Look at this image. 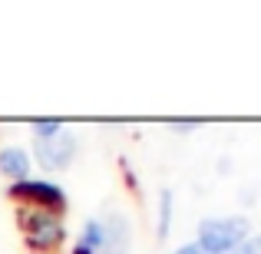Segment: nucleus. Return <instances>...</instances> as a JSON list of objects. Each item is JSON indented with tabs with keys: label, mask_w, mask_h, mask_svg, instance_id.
<instances>
[{
	"label": "nucleus",
	"mask_w": 261,
	"mask_h": 254,
	"mask_svg": "<svg viewBox=\"0 0 261 254\" xmlns=\"http://www.w3.org/2000/svg\"><path fill=\"white\" fill-rule=\"evenodd\" d=\"M102 248H106V221L93 218L83 224L76 244H73V254H102Z\"/></svg>",
	"instance_id": "6"
},
{
	"label": "nucleus",
	"mask_w": 261,
	"mask_h": 254,
	"mask_svg": "<svg viewBox=\"0 0 261 254\" xmlns=\"http://www.w3.org/2000/svg\"><path fill=\"white\" fill-rule=\"evenodd\" d=\"M172 254H205V251H202V248H198V244H195V241H192V244H182V248H175Z\"/></svg>",
	"instance_id": "12"
},
{
	"label": "nucleus",
	"mask_w": 261,
	"mask_h": 254,
	"mask_svg": "<svg viewBox=\"0 0 261 254\" xmlns=\"http://www.w3.org/2000/svg\"><path fill=\"white\" fill-rule=\"evenodd\" d=\"M169 126H172V129H178V132H189V129H198L202 122H198V119H172Z\"/></svg>",
	"instance_id": "11"
},
{
	"label": "nucleus",
	"mask_w": 261,
	"mask_h": 254,
	"mask_svg": "<svg viewBox=\"0 0 261 254\" xmlns=\"http://www.w3.org/2000/svg\"><path fill=\"white\" fill-rule=\"evenodd\" d=\"M106 221V248H102V254H126L129 251V221L122 215H109L102 218Z\"/></svg>",
	"instance_id": "7"
},
{
	"label": "nucleus",
	"mask_w": 261,
	"mask_h": 254,
	"mask_svg": "<svg viewBox=\"0 0 261 254\" xmlns=\"http://www.w3.org/2000/svg\"><path fill=\"white\" fill-rule=\"evenodd\" d=\"M251 238V221L245 215H218L198 221L195 244L205 254H238L242 244Z\"/></svg>",
	"instance_id": "1"
},
{
	"label": "nucleus",
	"mask_w": 261,
	"mask_h": 254,
	"mask_svg": "<svg viewBox=\"0 0 261 254\" xmlns=\"http://www.w3.org/2000/svg\"><path fill=\"white\" fill-rule=\"evenodd\" d=\"M13 198H20V202H30L33 208L40 211H50V215H63L66 211V191L60 188L57 182H50V178H27V182H17L10 188Z\"/></svg>",
	"instance_id": "3"
},
{
	"label": "nucleus",
	"mask_w": 261,
	"mask_h": 254,
	"mask_svg": "<svg viewBox=\"0 0 261 254\" xmlns=\"http://www.w3.org/2000/svg\"><path fill=\"white\" fill-rule=\"evenodd\" d=\"M30 168H33V159H30V152H27V149H20V146L0 149V175L10 178L13 185H17V182H27V178H30Z\"/></svg>",
	"instance_id": "5"
},
{
	"label": "nucleus",
	"mask_w": 261,
	"mask_h": 254,
	"mask_svg": "<svg viewBox=\"0 0 261 254\" xmlns=\"http://www.w3.org/2000/svg\"><path fill=\"white\" fill-rule=\"evenodd\" d=\"M76 155V135L73 132H60L53 139H37V162L43 165V172H60L66 168Z\"/></svg>",
	"instance_id": "4"
},
{
	"label": "nucleus",
	"mask_w": 261,
	"mask_h": 254,
	"mask_svg": "<svg viewBox=\"0 0 261 254\" xmlns=\"http://www.w3.org/2000/svg\"><path fill=\"white\" fill-rule=\"evenodd\" d=\"M30 126H33V132H37V139H53V135L63 132V122L60 119H33Z\"/></svg>",
	"instance_id": "9"
},
{
	"label": "nucleus",
	"mask_w": 261,
	"mask_h": 254,
	"mask_svg": "<svg viewBox=\"0 0 261 254\" xmlns=\"http://www.w3.org/2000/svg\"><path fill=\"white\" fill-rule=\"evenodd\" d=\"M238 254H261V235H251L248 241L242 244V251Z\"/></svg>",
	"instance_id": "10"
},
{
	"label": "nucleus",
	"mask_w": 261,
	"mask_h": 254,
	"mask_svg": "<svg viewBox=\"0 0 261 254\" xmlns=\"http://www.w3.org/2000/svg\"><path fill=\"white\" fill-rule=\"evenodd\" d=\"M17 221L27 235V244L37 251H57L66 241V228L60 215H50V211H40V208H23L17 215Z\"/></svg>",
	"instance_id": "2"
},
{
	"label": "nucleus",
	"mask_w": 261,
	"mask_h": 254,
	"mask_svg": "<svg viewBox=\"0 0 261 254\" xmlns=\"http://www.w3.org/2000/svg\"><path fill=\"white\" fill-rule=\"evenodd\" d=\"M175 195L169 188H162L159 191V224H155V235L162 238V241H166L169 238V228H172V215H175Z\"/></svg>",
	"instance_id": "8"
}]
</instances>
